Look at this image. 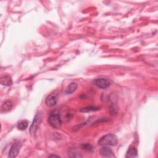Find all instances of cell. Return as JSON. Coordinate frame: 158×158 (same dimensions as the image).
<instances>
[{"mask_svg":"<svg viewBox=\"0 0 158 158\" xmlns=\"http://www.w3.org/2000/svg\"><path fill=\"white\" fill-rule=\"evenodd\" d=\"M138 156V151L137 148L135 147L131 146L129 147L127 154L125 155V157H137Z\"/></svg>","mask_w":158,"mask_h":158,"instance_id":"9","label":"cell"},{"mask_svg":"<svg viewBox=\"0 0 158 158\" xmlns=\"http://www.w3.org/2000/svg\"><path fill=\"white\" fill-rule=\"evenodd\" d=\"M93 84L95 85L101 89H106L111 85V82L108 79L104 78H99L95 79L93 81Z\"/></svg>","mask_w":158,"mask_h":158,"instance_id":"4","label":"cell"},{"mask_svg":"<svg viewBox=\"0 0 158 158\" xmlns=\"http://www.w3.org/2000/svg\"><path fill=\"white\" fill-rule=\"evenodd\" d=\"M100 154L104 157H115L114 155V153L112 151V150L106 147V146H104L103 147H102L100 150Z\"/></svg>","mask_w":158,"mask_h":158,"instance_id":"6","label":"cell"},{"mask_svg":"<svg viewBox=\"0 0 158 158\" xmlns=\"http://www.w3.org/2000/svg\"><path fill=\"white\" fill-rule=\"evenodd\" d=\"M29 126V122L27 120H23L20 121L17 124V128L21 130H25Z\"/></svg>","mask_w":158,"mask_h":158,"instance_id":"12","label":"cell"},{"mask_svg":"<svg viewBox=\"0 0 158 158\" xmlns=\"http://www.w3.org/2000/svg\"><path fill=\"white\" fill-rule=\"evenodd\" d=\"M1 84L2 85L8 87L12 84V78L9 75H4L1 77Z\"/></svg>","mask_w":158,"mask_h":158,"instance_id":"8","label":"cell"},{"mask_svg":"<svg viewBox=\"0 0 158 158\" xmlns=\"http://www.w3.org/2000/svg\"><path fill=\"white\" fill-rule=\"evenodd\" d=\"M49 157H59V156H56V155H51Z\"/></svg>","mask_w":158,"mask_h":158,"instance_id":"15","label":"cell"},{"mask_svg":"<svg viewBox=\"0 0 158 158\" xmlns=\"http://www.w3.org/2000/svg\"><path fill=\"white\" fill-rule=\"evenodd\" d=\"M100 108L98 107H95V106H90V107H85L81 109V112H88L91 111H95L99 110Z\"/></svg>","mask_w":158,"mask_h":158,"instance_id":"13","label":"cell"},{"mask_svg":"<svg viewBox=\"0 0 158 158\" xmlns=\"http://www.w3.org/2000/svg\"><path fill=\"white\" fill-rule=\"evenodd\" d=\"M77 87H78V85L75 82L71 83L67 87L66 90H65V93L69 95V94L74 93V92L77 89Z\"/></svg>","mask_w":158,"mask_h":158,"instance_id":"11","label":"cell"},{"mask_svg":"<svg viewBox=\"0 0 158 158\" xmlns=\"http://www.w3.org/2000/svg\"><path fill=\"white\" fill-rule=\"evenodd\" d=\"M21 147V144L20 141L16 142L15 143L13 144V145L11 147V150L9 151L8 157H12H12H16L19 153Z\"/></svg>","mask_w":158,"mask_h":158,"instance_id":"5","label":"cell"},{"mask_svg":"<svg viewBox=\"0 0 158 158\" xmlns=\"http://www.w3.org/2000/svg\"><path fill=\"white\" fill-rule=\"evenodd\" d=\"M46 106L48 107H52L55 106L57 103V98L56 95L51 94L46 99L45 101Z\"/></svg>","mask_w":158,"mask_h":158,"instance_id":"7","label":"cell"},{"mask_svg":"<svg viewBox=\"0 0 158 158\" xmlns=\"http://www.w3.org/2000/svg\"><path fill=\"white\" fill-rule=\"evenodd\" d=\"M42 120H43V113L41 111H38L36 114L33 118L32 124L29 129V132L31 134V135L32 136L35 135L38 128H39L40 125L41 123L42 122Z\"/></svg>","mask_w":158,"mask_h":158,"instance_id":"3","label":"cell"},{"mask_svg":"<svg viewBox=\"0 0 158 158\" xmlns=\"http://www.w3.org/2000/svg\"><path fill=\"white\" fill-rule=\"evenodd\" d=\"M117 143V137L114 134H107L98 141V144L100 146H115Z\"/></svg>","mask_w":158,"mask_h":158,"instance_id":"2","label":"cell"},{"mask_svg":"<svg viewBox=\"0 0 158 158\" xmlns=\"http://www.w3.org/2000/svg\"><path fill=\"white\" fill-rule=\"evenodd\" d=\"M82 148L83 150H85L87 151H91L92 150H93V147H92V146L89 143L82 144Z\"/></svg>","mask_w":158,"mask_h":158,"instance_id":"14","label":"cell"},{"mask_svg":"<svg viewBox=\"0 0 158 158\" xmlns=\"http://www.w3.org/2000/svg\"><path fill=\"white\" fill-rule=\"evenodd\" d=\"M12 108V103L11 101L8 100L6 101L3 104L1 107V112H6L9 111L11 108Z\"/></svg>","mask_w":158,"mask_h":158,"instance_id":"10","label":"cell"},{"mask_svg":"<svg viewBox=\"0 0 158 158\" xmlns=\"http://www.w3.org/2000/svg\"><path fill=\"white\" fill-rule=\"evenodd\" d=\"M49 124L55 129H59L62 125V121L60 116V114L58 111H55L51 112L48 117Z\"/></svg>","mask_w":158,"mask_h":158,"instance_id":"1","label":"cell"}]
</instances>
